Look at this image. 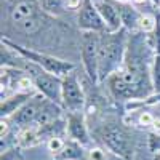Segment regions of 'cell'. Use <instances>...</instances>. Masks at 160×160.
Here are the masks:
<instances>
[{
    "label": "cell",
    "mask_w": 160,
    "mask_h": 160,
    "mask_svg": "<svg viewBox=\"0 0 160 160\" xmlns=\"http://www.w3.org/2000/svg\"><path fill=\"white\" fill-rule=\"evenodd\" d=\"M127 38L123 31L102 34L99 40V82L106 80L114 74V71L120 66L123 56Z\"/></svg>",
    "instance_id": "1"
},
{
    "label": "cell",
    "mask_w": 160,
    "mask_h": 160,
    "mask_svg": "<svg viewBox=\"0 0 160 160\" xmlns=\"http://www.w3.org/2000/svg\"><path fill=\"white\" fill-rule=\"evenodd\" d=\"M2 42L11 45L13 48H15V51H18L19 55H22L28 61H31V62L40 66L43 71H47V72H50V74H53V75H56V77H59V78H62V77H66L68 74H71L72 69H74V64L69 62V61H62V59H58V58L50 56V55H43V53H37V51L26 50V48H22V47H16V45L7 42V40H2Z\"/></svg>",
    "instance_id": "2"
},
{
    "label": "cell",
    "mask_w": 160,
    "mask_h": 160,
    "mask_svg": "<svg viewBox=\"0 0 160 160\" xmlns=\"http://www.w3.org/2000/svg\"><path fill=\"white\" fill-rule=\"evenodd\" d=\"M99 40L98 32H82V61L91 82H99Z\"/></svg>",
    "instance_id": "3"
},
{
    "label": "cell",
    "mask_w": 160,
    "mask_h": 160,
    "mask_svg": "<svg viewBox=\"0 0 160 160\" xmlns=\"http://www.w3.org/2000/svg\"><path fill=\"white\" fill-rule=\"evenodd\" d=\"M102 142L106 144L114 155H118L122 158H130L133 154V146L128 133L115 125H108L102 128Z\"/></svg>",
    "instance_id": "4"
},
{
    "label": "cell",
    "mask_w": 160,
    "mask_h": 160,
    "mask_svg": "<svg viewBox=\"0 0 160 160\" xmlns=\"http://www.w3.org/2000/svg\"><path fill=\"white\" fill-rule=\"evenodd\" d=\"M62 106L71 112H78L85 104V95L80 87V82L74 72L62 77V90H61Z\"/></svg>",
    "instance_id": "5"
},
{
    "label": "cell",
    "mask_w": 160,
    "mask_h": 160,
    "mask_svg": "<svg viewBox=\"0 0 160 160\" xmlns=\"http://www.w3.org/2000/svg\"><path fill=\"white\" fill-rule=\"evenodd\" d=\"M78 28L83 32H101V31H108L106 24L99 15V11L96 5L91 0H83L82 7H80L78 13Z\"/></svg>",
    "instance_id": "6"
},
{
    "label": "cell",
    "mask_w": 160,
    "mask_h": 160,
    "mask_svg": "<svg viewBox=\"0 0 160 160\" xmlns=\"http://www.w3.org/2000/svg\"><path fill=\"white\" fill-rule=\"evenodd\" d=\"M42 108H43V99L34 98L32 101H28L11 115L13 123H16L19 127H28V125L34 123L40 114V111H42Z\"/></svg>",
    "instance_id": "7"
},
{
    "label": "cell",
    "mask_w": 160,
    "mask_h": 160,
    "mask_svg": "<svg viewBox=\"0 0 160 160\" xmlns=\"http://www.w3.org/2000/svg\"><path fill=\"white\" fill-rule=\"evenodd\" d=\"M95 5L106 24L108 32L122 31V18H120V11H118L117 5L111 3L109 0H98V2H95Z\"/></svg>",
    "instance_id": "8"
},
{
    "label": "cell",
    "mask_w": 160,
    "mask_h": 160,
    "mask_svg": "<svg viewBox=\"0 0 160 160\" xmlns=\"http://www.w3.org/2000/svg\"><path fill=\"white\" fill-rule=\"evenodd\" d=\"M68 131H69V136L74 141H77L78 144H88L90 142L85 122L78 112H71V115L68 118Z\"/></svg>",
    "instance_id": "9"
},
{
    "label": "cell",
    "mask_w": 160,
    "mask_h": 160,
    "mask_svg": "<svg viewBox=\"0 0 160 160\" xmlns=\"http://www.w3.org/2000/svg\"><path fill=\"white\" fill-rule=\"evenodd\" d=\"M31 98V93H18V95L11 96V98H5L2 99V118L5 117H11L21 106H24L28 102V99Z\"/></svg>",
    "instance_id": "10"
},
{
    "label": "cell",
    "mask_w": 160,
    "mask_h": 160,
    "mask_svg": "<svg viewBox=\"0 0 160 160\" xmlns=\"http://www.w3.org/2000/svg\"><path fill=\"white\" fill-rule=\"evenodd\" d=\"M109 87L112 90V93L115 96L118 98H133L135 96V91H133V88L123 80L122 74H112L109 77Z\"/></svg>",
    "instance_id": "11"
},
{
    "label": "cell",
    "mask_w": 160,
    "mask_h": 160,
    "mask_svg": "<svg viewBox=\"0 0 160 160\" xmlns=\"http://www.w3.org/2000/svg\"><path fill=\"white\" fill-rule=\"evenodd\" d=\"M117 8H118V11H120L122 26H125L127 29H135V28H138V22H139L141 15H139L135 8L130 7V5H127V3H118Z\"/></svg>",
    "instance_id": "12"
},
{
    "label": "cell",
    "mask_w": 160,
    "mask_h": 160,
    "mask_svg": "<svg viewBox=\"0 0 160 160\" xmlns=\"http://www.w3.org/2000/svg\"><path fill=\"white\" fill-rule=\"evenodd\" d=\"M11 18L16 24L24 21V19H28V18H34V5L31 2H26V0L18 2L11 11Z\"/></svg>",
    "instance_id": "13"
},
{
    "label": "cell",
    "mask_w": 160,
    "mask_h": 160,
    "mask_svg": "<svg viewBox=\"0 0 160 160\" xmlns=\"http://www.w3.org/2000/svg\"><path fill=\"white\" fill-rule=\"evenodd\" d=\"M38 141L37 127H24L18 135V144L21 148H31Z\"/></svg>",
    "instance_id": "14"
},
{
    "label": "cell",
    "mask_w": 160,
    "mask_h": 160,
    "mask_svg": "<svg viewBox=\"0 0 160 160\" xmlns=\"http://www.w3.org/2000/svg\"><path fill=\"white\" fill-rule=\"evenodd\" d=\"M157 28V19L154 15H141L139 18V22H138V29L144 34H149V32H154Z\"/></svg>",
    "instance_id": "15"
},
{
    "label": "cell",
    "mask_w": 160,
    "mask_h": 160,
    "mask_svg": "<svg viewBox=\"0 0 160 160\" xmlns=\"http://www.w3.org/2000/svg\"><path fill=\"white\" fill-rule=\"evenodd\" d=\"M42 7L45 11L51 13V15H61L64 11V3L62 0H42Z\"/></svg>",
    "instance_id": "16"
},
{
    "label": "cell",
    "mask_w": 160,
    "mask_h": 160,
    "mask_svg": "<svg viewBox=\"0 0 160 160\" xmlns=\"http://www.w3.org/2000/svg\"><path fill=\"white\" fill-rule=\"evenodd\" d=\"M151 77H152L154 91L160 93V55H155V58H154V66H152Z\"/></svg>",
    "instance_id": "17"
},
{
    "label": "cell",
    "mask_w": 160,
    "mask_h": 160,
    "mask_svg": "<svg viewBox=\"0 0 160 160\" xmlns=\"http://www.w3.org/2000/svg\"><path fill=\"white\" fill-rule=\"evenodd\" d=\"M47 146H48V151L51 154H61L64 151V148H66V142L61 138H58V136H51L48 139Z\"/></svg>",
    "instance_id": "18"
},
{
    "label": "cell",
    "mask_w": 160,
    "mask_h": 160,
    "mask_svg": "<svg viewBox=\"0 0 160 160\" xmlns=\"http://www.w3.org/2000/svg\"><path fill=\"white\" fill-rule=\"evenodd\" d=\"M18 28L22 31V32H28V34H32L38 29V21L35 18H28L21 22H18Z\"/></svg>",
    "instance_id": "19"
},
{
    "label": "cell",
    "mask_w": 160,
    "mask_h": 160,
    "mask_svg": "<svg viewBox=\"0 0 160 160\" xmlns=\"http://www.w3.org/2000/svg\"><path fill=\"white\" fill-rule=\"evenodd\" d=\"M88 160H108V154L99 148H93L88 151Z\"/></svg>",
    "instance_id": "20"
},
{
    "label": "cell",
    "mask_w": 160,
    "mask_h": 160,
    "mask_svg": "<svg viewBox=\"0 0 160 160\" xmlns=\"http://www.w3.org/2000/svg\"><path fill=\"white\" fill-rule=\"evenodd\" d=\"M154 117L151 115V112H141L139 117H138V123L141 127H152L154 125Z\"/></svg>",
    "instance_id": "21"
},
{
    "label": "cell",
    "mask_w": 160,
    "mask_h": 160,
    "mask_svg": "<svg viewBox=\"0 0 160 160\" xmlns=\"http://www.w3.org/2000/svg\"><path fill=\"white\" fill-rule=\"evenodd\" d=\"M149 146H151V151L158 152V151H160V135H154V136H151Z\"/></svg>",
    "instance_id": "22"
},
{
    "label": "cell",
    "mask_w": 160,
    "mask_h": 160,
    "mask_svg": "<svg viewBox=\"0 0 160 160\" xmlns=\"http://www.w3.org/2000/svg\"><path fill=\"white\" fill-rule=\"evenodd\" d=\"M82 2H83V0H64L66 7H69V8H78V7H82Z\"/></svg>",
    "instance_id": "23"
},
{
    "label": "cell",
    "mask_w": 160,
    "mask_h": 160,
    "mask_svg": "<svg viewBox=\"0 0 160 160\" xmlns=\"http://www.w3.org/2000/svg\"><path fill=\"white\" fill-rule=\"evenodd\" d=\"M152 128H154V131L157 133V135H160V118H155V120H154Z\"/></svg>",
    "instance_id": "24"
},
{
    "label": "cell",
    "mask_w": 160,
    "mask_h": 160,
    "mask_svg": "<svg viewBox=\"0 0 160 160\" xmlns=\"http://www.w3.org/2000/svg\"><path fill=\"white\" fill-rule=\"evenodd\" d=\"M7 131H8V123L5 122V120H2V131H0V135H2V138L7 135Z\"/></svg>",
    "instance_id": "25"
},
{
    "label": "cell",
    "mask_w": 160,
    "mask_h": 160,
    "mask_svg": "<svg viewBox=\"0 0 160 160\" xmlns=\"http://www.w3.org/2000/svg\"><path fill=\"white\" fill-rule=\"evenodd\" d=\"M133 2H135V3H139V5H141V3H146V2H148V0H133Z\"/></svg>",
    "instance_id": "26"
},
{
    "label": "cell",
    "mask_w": 160,
    "mask_h": 160,
    "mask_svg": "<svg viewBox=\"0 0 160 160\" xmlns=\"http://www.w3.org/2000/svg\"><path fill=\"white\" fill-rule=\"evenodd\" d=\"M155 160H160V151H158V152L155 154Z\"/></svg>",
    "instance_id": "27"
},
{
    "label": "cell",
    "mask_w": 160,
    "mask_h": 160,
    "mask_svg": "<svg viewBox=\"0 0 160 160\" xmlns=\"http://www.w3.org/2000/svg\"><path fill=\"white\" fill-rule=\"evenodd\" d=\"M128 0H118V3H127Z\"/></svg>",
    "instance_id": "28"
},
{
    "label": "cell",
    "mask_w": 160,
    "mask_h": 160,
    "mask_svg": "<svg viewBox=\"0 0 160 160\" xmlns=\"http://www.w3.org/2000/svg\"><path fill=\"white\" fill-rule=\"evenodd\" d=\"M154 3H157V5H160V0H152Z\"/></svg>",
    "instance_id": "29"
}]
</instances>
